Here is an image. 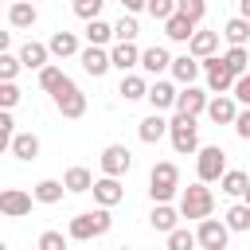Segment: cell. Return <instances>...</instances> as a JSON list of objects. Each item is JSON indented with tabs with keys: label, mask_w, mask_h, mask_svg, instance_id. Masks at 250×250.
<instances>
[{
	"label": "cell",
	"mask_w": 250,
	"mask_h": 250,
	"mask_svg": "<svg viewBox=\"0 0 250 250\" xmlns=\"http://www.w3.org/2000/svg\"><path fill=\"white\" fill-rule=\"evenodd\" d=\"M109 227H113L109 207H94V211H82V215H74V219H70L66 238H70V242H90V238H102Z\"/></svg>",
	"instance_id": "cell-1"
},
{
	"label": "cell",
	"mask_w": 250,
	"mask_h": 250,
	"mask_svg": "<svg viewBox=\"0 0 250 250\" xmlns=\"http://www.w3.org/2000/svg\"><path fill=\"white\" fill-rule=\"evenodd\" d=\"M180 195V219H203V215H211L215 211V191L203 184V180H195V184H188L184 191H176Z\"/></svg>",
	"instance_id": "cell-2"
},
{
	"label": "cell",
	"mask_w": 250,
	"mask_h": 250,
	"mask_svg": "<svg viewBox=\"0 0 250 250\" xmlns=\"http://www.w3.org/2000/svg\"><path fill=\"white\" fill-rule=\"evenodd\" d=\"M176 191H180V168L172 160L152 164V172H148V195H152V203H172Z\"/></svg>",
	"instance_id": "cell-3"
},
{
	"label": "cell",
	"mask_w": 250,
	"mask_h": 250,
	"mask_svg": "<svg viewBox=\"0 0 250 250\" xmlns=\"http://www.w3.org/2000/svg\"><path fill=\"white\" fill-rule=\"evenodd\" d=\"M168 141H172V148L180 152V156H191L195 148H199V125H195V117H188V113H176L172 121H168V133H164Z\"/></svg>",
	"instance_id": "cell-4"
},
{
	"label": "cell",
	"mask_w": 250,
	"mask_h": 250,
	"mask_svg": "<svg viewBox=\"0 0 250 250\" xmlns=\"http://www.w3.org/2000/svg\"><path fill=\"white\" fill-rule=\"evenodd\" d=\"M223 168H227V152H223L219 145L195 148V176H199L203 184H215V180L223 176Z\"/></svg>",
	"instance_id": "cell-5"
},
{
	"label": "cell",
	"mask_w": 250,
	"mask_h": 250,
	"mask_svg": "<svg viewBox=\"0 0 250 250\" xmlns=\"http://www.w3.org/2000/svg\"><path fill=\"white\" fill-rule=\"evenodd\" d=\"M51 98H55V109H59L62 117H70V121L86 113V94H82L70 78H62V82H59V90H55Z\"/></svg>",
	"instance_id": "cell-6"
},
{
	"label": "cell",
	"mask_w": 250,
	"mask_h": 250,
	"mask_svg": "<svg viewBox=\"0 0 250 250\" xmlns=\"http://www.w3.org/2000/svg\"><path fill=\"white\" fill-rule=\"evenodd\" d=\"M199 70H203V78H207V90H211V94H227V90H230V82H234L230 66H227L219 55L199 59Z\"/></svg>",
	"instance_id": "cell-7"
},
{
	"label": "cell",
	"mask_w": 250,
	"mask_h": 250,
	"mask_svg": "<svg viewBox=\"0 0 250 250\" xmlns=\"http://www.w3.org/2000/svg\"><path fill=\"white\" fill-rule=\"evenodd\" d=\"M195 223H199L195 246H203V250H227V238H230L227 223H219V219H211V215H203V219H195Z\"/></svg>",
	"instance_id": "cell-8"
},
{
	"label": "cell",
	"mask_w": 250,
	"mask_h": 250,
	"mask_svg": "<svg viewBox=\"0 0 250 250\" xmlns=\"http://www.w3.org/2000/svg\"><path fill=\"white\" fill-rule=\"evenodd\" d=\"M98 164H102L105 176H125V172L133 168V152H129L125 145H105L102 156H98Z\"/></svg>",
	"instance_id": "cell-9"
},
{
	"label": "cell",
	"mask_w": 250,
	"mask_h": 250,
	"mask_svg": "<svg viewBox=\"0 0 250 250\" xmlns=\"http://www.w3.org/2000/svg\"><path fill=\"white\" fill-rule=\"evenodd\" d=\"M90 191H94V203H98V207H117V203L125 199L121 176H105V172H102V180L90 184Z\"/></svg>",
	"instance_id": "cell-10"
},
{
	"label": "cell",
	"mask_w": 250,
	"mask_h": 250,
	"mask_svg": "<svg viewBox=\"0 0 250 250\" xmlns=\"http://www.w3.org/2000/svg\"><path fill=\"white\" fill-rule=\"evenodd\" d=\"M31 191H23V188H4L0 191V215H8V219H23V215H31Z\"/></svg>",
	"instance_id": "cell-11"
},
{
	"label": "cell",
	"mask_w": 250,
	"mask_h": 250,
	"mask_svg": "<svg viewBox=\"0 0 250 250\" xmlns=\"http://www.w3.org/2000/svg\"><path fill=\"white\" fill-rule=\"evenodd\" d=\"M203 105H207V90H199L195 82H188L184 90H176V102H172V109H176V113L199 117V113H203Z\"/></svg>",
	"instance_id": "cell-12"
},
{
	"label": "cell",
	"mask_w": 250,
	"mask_h": 250,
	"mask_svg": "<svg viewBox=\"0 0 250 250\" xmlns=\"http://www.w3.org/2000/svg\"><path fill=\"white\" fill-rule=\"evenodd\" d=\"M78 62H82V70H86V74L102 78V74L109 70V51H105V47H98V43H86V47H78Z\"/></svg>",
	"instance_id": "cell-13"
},
{
	"label": "cell",
	"mask_w": 250,
	"mask_h": 250,
	"mask_svg": "<svg viewBox=\"0 0 250 250\" xmlns=\"http://www.w3.org/2000/svg\"><path fill=\"white\" fill-rule=\"evenodd\" d=\"M137 55H141V47H137L133 39H117V43L109 47V66H117V70L125 74V70L137 66Z\"/></svg>",
	"instance_id": "cell-14"
},
{
	"label": "cell",
	"mask_w": 250,
	"mask_h": 250,
	"mask_svg": "<svg viewBox=\"0 0 250 250\" xmlns=\"http://www.w3.org/2000/svg\"><path fill=\"white\" fill-rule=\"evenodd\" d=\"M219 191H227V195H234V199H246V195H250V176H246L242 168H223Z\"/></svg>",
	"instance_id": "cell-15"
},
{
	"label": "cell",
	"mask_w": 250,
	"mask_h": 250,
	"mask_svg": "<svg viewBox=\"0 0 250 250\" xmlns=\"http://www.w3.org/2000/svg\"><path fill=\"white\" fill-rule=\"evenodd\" d=\"M168 62H172V55H168L164 47H145V51L137 55V66H141L145 74H152V78H156V74H164V70H168Z\"/></svg>",
	"instance_id": "cell-16"
},
{
	"label": "cell",
	"mask_w": 250,
	"mask_h": 250,
	"mask_svg": "<svg viewBox=\"0 0 250 250\" xmlns=\"http://www.w3.org/2000/svg\"><path fill=\"white\" fill-rule=\"evenodd\" d=\"M145 98H148V105H152L156 113H164V109H172V102H176V86L164 82V78H156L152 86H145Z\"/></svg>",
	"instance_id": "cell-17"
},
{
	"label": "cell",
	"mask_w": 250,
	"mask_h": 250,
	"mask_svg": "<svg viewBox=\"0 0 250 250\" xmlns=\"http://www.w3.org/2000/svg\"><path fill=\"white\" fill-rule=\"evenodd\" d=\"M234 109H238V102H234V98H227V94H215V98H207V105H203V113H207L215 125H230Z\"/></svg>",
	"instance_id": "cell-18"
},
{
	"label": "cell",
	"mask_w": 250,
	"mask_h": 250,
	"mask_svg": "<svg viewBox=\"0 0 250 250\" xmlns=\"http://www.w3.org/2000/svg\"><path fill=\"white\" fill-rule=\"evenodd\" d=\"M219 51V31H191L188 35V55H195V59H207V55H215Z\"/></svg>",
	"instance_id": "cell-19"
},
{
	"label": "cell",
	"mask_w": 250,
	"mask_h": 250,
	"mask_svg": "<svg viewBox=\"0 0 250 250\" xmlns=\"http://www.w3.org/2000/svg\"><path fill=\"white\" fill-rule=\"evenodd\" d=\"M47 55H51V59H70V55H78V35H74V31H55V35L47 39Z\"/></svg>",
	"instance_id": "cell-20"
},
{
	"label": "cell",
	"mask_w": 250,
	"mask_h": 250,
	"mask_svg": "<svg viewBox=\"0 0 250 250\" xmlns=\"http://www.w3.org/2000/svg\"><path fill=\"white\" fill-rule=\"evenodd\" d=\"M168 70H172V78H176L180 86H188V82L199 78V59H195V55H176V59L168 62Z\"/></svg>",
	"instance_id": "cell-21"
},
{
	"label": "cell",
	"mask_w": 250,
	"mask_h": 250,
	"mask_svg": "<svg viewBox=\"0 0 250 250\" xmlns=\"http://www.w3.org/2000/svg\"><path fill=\"white\" fill-rule=\"evenodd\" d=\"M8 152H12L16 160H35V156H39V137H35V133H12Z\"/></svg>",
	"instance_id": "cell-22"
},
{
	"label": "cell",
	"mask_w": 250,
	"mask_h": 250,
	"mask_svg": "<svg viewBox=\"0 0 250 250\" xmlns=\"http://www.w3.org/2000/svg\"><path fill=\"white\" fill-rule=\"evenodd\" d=\"M160 23H164V35H168L172 43H188V35L199 27V23H191L188 16H180V12H172V16H168V20H160Z\"/></svg>",
	"instance_id": "cell-23"
},
{
	"label": "cell",
	"mask_w": 250,
	"mask_h": 250,
	"mask_svg": "<svg viewBox=\"0 0 250 250\" xmlns=\"http://www.w3.org/2000/svg\"><path fill=\"white\" fill-rule=\"evenodd\" d=\"M35 20H39V12H35L31 0H16V4L8 8V23L20 27V31H23V27H35Z\"/></svg>",
	"instance_id": "cell-24"
},
{
	"label": "cell",
	"mask_w": 250,
	"mask_h": 250,
	"mask_svg": "<svg viewBox=\"0 0 250 250\" xmlns=\"http://www.w3.org/2000/svg\"><path fill=\"white\" fill-rule=\"evenodd\" d=\"M16 59H20V66H27V70H39V66H43L51 55H47V43H35V39H27V43L20 47V55H16Z\"/></svg>",
	"instance_id": "cell-25"
},
{
	"label": "cell",
	"mask_w": 250,
	"mask_h": 250,
	"mask_svg": "<svg viewBox=\"0 0 250 250\" xmlns=\"http://www.w3.org/2000/svg\"><path fill=\"white\" fill-rule=\"evenodd\" d=\"M164 133H168V121H164V117H160L156 109H152V113H148V117H145V121L137 125V137H141L145 145H156V141H160Z\"/></svg>",
	"instance_id": "cell-26"
},
{
	"label": "cell",
	"mask_w": 250,
	"mask_h": 250,
	"mask_svg": "<svg viewBox=\"0 0 250 250\" xmlns=\"http://www.w3.org/2000/svg\"><path fill=\"white\" fill-rule=\"evenodd\" d=\"M176 219H180V211H176L172 203H152V215H148V223H152V230H160V234H168V230L176 227Z\"/></svg>",
	"instance_id": "cell-27"
},
{
	"label": "cell",
	"mask_w": 250,
	"mask_h": 250,
	"mask_svg": "<svg viewBox=\"0 0 250 250\" xmlns=\"http://www.w3.org/2000/svg\"><path fill=\"white\" fill-rule=\"evenodd\" d=\"M145 86H148V82H145L141 74L125 70V74H121V86H117V94H121L125 102H141V98H145Z\"/></svg>",
	"instance_id": "cell-28"
},
{
	"label": "cell",
	"mask_w": 250,
	"mask_h": 250,
	"mask_svg": "<svg viewBox=\"0 0 250 250\" xmlns=\"http://www.w3.org/2000/svg\"><path fill=\"white\" fill-rule=\"evenodd\" d=\"M90 184H94V172L82 168V164L66 168V176H62V188H66V191H90Z\"/></svg>",
	"instance_id": "cell-29"
},
{
	"label": "cell",
	"mask_w": 250,
	"mask_h": 250,
	"mask_svg": "<svg viewBox=\"0 0 250 250\" xmlns=\"http://www.w3.org/2000/svg\"><path fill=\"white\" fill-rule=\"evenodd\" d=\"M62 191H66L62 180H39V184L31 188V199H35V203H59Z\"/></svg>",
	"instance_id": "cell-30"
},
{
	"label": "cell",
	"mask_w": 250,
	"mask_h": 250,
	"mask_svg": "<svg viewBox=\"0 0 250 250\" xmlns=\"http://www.w3.org/2000/svg\"><path fill=\"white\" fill-rule=\"evenodd\" d=\"M219 59L230 66V74H242V70L250 66V51H246V43H230V51L219 55Z\"/></svg>",
	"instance_id": "cell-31"
},
{
	"label": "cell",
	"mask_w": 250,
	"mask_h": 250,
	"mask_svg": "<svg viewBox=\"0 0 250 250\" xmlns=\"http://www.w3.org/2000/svg\"><path fill=\"white\" fill-rule=\"evenodd\" d=\"M227 230H250V203H234V207H227Z\"/></svg>",
	"instance_id": "cell-32"
},
{
	"label": "cell",
	"mask_w": 250,
	"mask_h": 250,
	"mask_svg": "<svg viewBox=\"0 0 250 250\" xmlns=\"http://www.w3.org/2000/svg\"><path fill=\"white\" fill-rule=\"evenodd\" d=\"M109 39H113V31H109V23H105L102 16L86 20V43H98V47H105Z\"/></svg>",
	"instance_id": "cell-33"
},
{
	"label": "cell",
	"mask_w": 250,
	"mask_h": 250,
	"mask_svg": "<svg viewBox=\"0 0 250 250\" xmlns=\"http://www.w3.org/2000/svg\"><path fill=\"white\" fill-rule=\"evenodd\" d=\"M223 39H227V43H246V39H250V20H246V16H234V20H227V27H223Z\"/></svg>",
	"instance_id": "cell-34"
},
{
	"label": "cell",
	"mask_w": 250,
	"mask_h": 250,
	"mask_svg": "<svg viewBox=\"0 0 250 250\" xmlns=\"http://www.w3.org/2000/svg\"><path fill=\"white\" fill-rule=\"evenodd\" d=\"M109 31H113V39H137V35H141V23H137V16L129 12V16H121L117 23H109Z\"/></svg>",
	"instance_id": "cell-35"
},
{
	"label": "cell",
	"mask_w": 250,
	"mask_h": 250,
	"mask_svg": "<svg viewBox=\"0 0 250 250\" xmlns=\"http://www.w3.org/2000/svg\"><path fill=\"white\" fill-rule=\"evenodd\" d=\"M62 78H66V74H62V66H51V62H43V66H39V86H43L47 94H55Z\"/></svg>",
	"instance_id": "cell-36"
},
{
	"label": "cell",
	"mask_w": 250,
	"mask_h": 250,
	"mask_svg": "<svg viewBox=\"0 0 250 250\" xmlns=\"http://www.w3.org/2000/svg\"><path fill=\"white\" fill-rule=\"evenodd\" d=\"M191 246H195V230H188V227L168 230V250H191Z\"/></svg>",
	"instance_id": "cell-37"
},
{
	"label": "cell",
	"mask_w": 250,
	"mask_h": 250,
	"mask_svg": "<svg viewBox=\"0 0 250 250\" xmlns=\"http://www.w3.org/2000/svg\"><path fill=\"white\" fill-rule=\"evenodd\" d=\"M238 105H250V74L242 70V74H234V82H230V90H227Z\"/></svg>",
	"instance_id": "cell-38"
},
{
	"label": "cell",
	"mask_w": 250,
	"mask_h": 250,
	"mask_svg": "<svg viewBox=\"0 0 250 250\" xmlns=\"http://www.w3.org/2000/svg\"><path fill=\"white\" fill-rule=\"evenodd\" d=\"M176 12L188 16L191 23H199V20L207 16V0H176Z\"/></svg>",
	"instance_id": "cell-39"
},
{
	"label": "cell",
	"mask_w": 250,
	"mask_h": 250,
	"mask_svg": "<svg viewBox=\"0 0 250 250\" xmlns=\"http://www.w3.org/2000/svg\"><path fill=\"white\" fill-rule=\"evenodd\" d=\"M23 66H20V59L16 55H8V51H0V82H16V74H20Z\"/></svg>",
	"instance_id": "cell-40"
},
{
	"label": "cell",
	"mask_w": 250,
	"mask_h": 250,
	"mask_svg": "<svg viewBox=\"0 0 250 250\" xmlns=\"http://www.w3.org/2000/svg\"><path fill=\"white\" fill-rule=\"evenodd\" d=\"M20 98H23V94H20L16 82H0V109H16Z\"/></svg>",
	"instance_id": "cell-41"
},
{
	"label": "cell",
	"mask_w": 250,
	"mask_h": 250,
	"mask_svg": "<svg viewBox=\"0 0 250 250\" xmlns=\"http://www.w3.org/2000/svg\"><path fill=\"white\" fill-rule=\"evenodd\" d=\"M145 12H148L152 20H168V16L176 12V0H145Z\"/></svg>",
	"instance_id": "cell-42"
},
{
	"label": "cell",
	"mask_w": 250,
	"mask_h": 250,
	"mask_svg": "<svg viewBox=\"0 0 250 250\" xmlns=\"http://www.w3.org/2000/svg\"><path fill=\"white\" fill-rule=\"evenodd\" d=\"M102 4L105 0H74V16L78 20H94V16H102Z\"/></svg>",
	"instance_id": "cell-43"
},
{
	"label": "cell",
	"mask_w": 250,
	"mask_h": 250,
	"mask_svg": "<svg viewBox=\"0 0 250 250\" xmlns=\"http://www.w3.org/2000/svg\"><path fill=\"white\" fill-rule=\"evenodd\" d=\"M16 133V121H12V109H0V152H8V141Z\"/></svg>",
	"instance_id": "cell-44"
},
{
	"label": "cell",
	"mask_w": 250,
	"mask_h": 250,
	"mask_svg": "<svg viewBox=\"0 0 250 250\" xmlns=\"http://www.w3.org/2000/svg\"><path fill=\"white\" fill-rule=\"evenodd\" d=\"M230 125H234V133H238V141H250V109H234V117H230Z\"/></svg>",
	"instance_id": "cell-45"
},
{
	"label": "cell",
	"mask_w": 250,
	"mask_h": 250,
	"mask_svg": "<svg viewBox=\"0 0 250 250\" xmlns=\"http://www.w3.org/2000/svg\"><path fill=\"white\" fill-rule=\"evenodd\" d=\"M62 246H66L62 230H43L39 234V250H62Z\"/></svg>",
	"instance_id": "cell-46"
},
{
	"label": "cell",
	"mask_w": 250,
	"mask_h": 250,
	"mask_svg": "<svg viewBox=\"0 0 250 250\" xmlns=\"http://www.w3.org/2000/svg\"><path fill=\"white\" fill-rule=\"evenodd\" d=\"M121 8H125V12H133V16H137V12H141V8H145V0H121Z\"/></svg>",
	"instance_id": "cell-47"
},
{
	"label": "cell",
	"mask_w": 250,
	"mask_h": 250,
	"mask_svg": "<svg viewBox=\"0 0 250 250\" xmlns=\"http://www.w3.org/2000/svg\"><path fill=\"white\" fill-rule=\"evenodd\" d=\"M12 47V31H0V51H8Z\"/></svg>",
	"instance_id": "cell-48"
},
{
	"label": "cell",
	"mask_w": 250,
	"mask_h": 250,
	"mask_svg": "<svg viewBox=\"0 0 250 250\" xmlns=\"http://www.w3.org/2000/svg\"><path fill=\"white\" fill-rule=\"evenodd\" d=\"M70 4H74V0H70Z\"/></svg>",
	"instance_id": "cell-49"
}]
</instances>
